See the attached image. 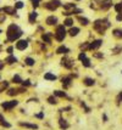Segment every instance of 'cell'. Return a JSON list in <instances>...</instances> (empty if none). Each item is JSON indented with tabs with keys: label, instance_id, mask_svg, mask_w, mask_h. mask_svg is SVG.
Wrapping results in <instances>:
<instances>
[{
	"label": "cell",
	"instance_id": "44dd1931",
	"mask_svg": "<svg viewBox=\"0 0 122 130\" xmlns=\"http://www.w3.org/2000/svg\"><path fill=\"white\" fill-rule=\"evenodd\" d=\"M111 35H112V38L117 41H120L122 40V28L121 27H115V28L111 29Z\"/></svg>",
	"mask_w": 122,
	"mask_h": 130
},
{
	"label": "cell",
	"instance_id": "836d02e7",
	"mask_svg": "<svg viewBox=\"0 0 122 130\" xmlns=\"http://www.w3.org/2000/svg\"><path fill=\"white\" fill-rule=\"evenodd\" d=\"M115 105H116L117 107H120L122 105V90L118 91L116 94V96H115Z\"/></svg>",
	"mask_w": 122,
	"mask_h": 130
},
{
	"label": "cell",
	"instance_id": "603a6c76",
	"mask_svg": "<svg viewBox=\"0 0 122 130\" xmlns=\"http://www.w3.org/2000/svg\"><path fill=\"white\" fill-rule=\"evenodd\" d=\"M18 125H20V126H22V128L31 129V130H38L39 129V125L38 124H34V123H28V122H20Z\"/></svg>",
	"mask_w": 122,
	"mask_h": 130
},
{
	"label": "cell",
	"instance_id": "5bb4252c",
	"mask_svg": "<svg viewBox=\"0 0 122 130\" xmlns=\"http://www.w3.org/2000/svg\"><path fill=\"white\" fill-rule=\"evenodd\" d=\"M18 105V101L17 100H10V101H4V102H1V108L4 109V111H11L12 108H15L16 106Z\"/></svg>",
	"mask_w": 122,
	"mask_h": 130
},
{
	"label": "cell",
	"instance_id": "7bdbcfd3",
	"mask_svg": "<svg viewBox=\"0 0 122 130\" xmlns=\"http://www.w3.org/2000/svg\"><path fill=\"white\" fill-rule=\"evenodd\" d=\"M21 85L28 89L29 86H32V82H31L29 79H24V80H22V83H21Z\"/></svg>",
	"mask_w": 122,
	"mask_h": 130
},
{
	"label": "cell",
	"instance_id": "8992f818",
	"mask_svg": "<svg viewBox=\"0 0 122 130\" xmlns=\"http://www.w3.org/2000/svg\"><path fill=\"white\" fill-rule=\"evenodd\" d=\"M59 80H60V84H61V89H62V90H65V91L70 90L71 88L73 86V82H75V79H73V78L70 75V73L61 75Z\"/></svg>",
	"mask_w": 122,
	"mask_h": 130
},
{
	"label": "cell",
	"instance_id": "d590c367",
	"mask_svg": "<svg viewBox=\"0 0 122 130\" xmlns=\"http://www.w3.org/2000/svg\"><path fill=\"white\" fill-rule=\"evenodd\" d=\"M24 64H26V66H28V67H33V66L35 64V60L33 58V57L27 56L26 58H24Z\"/></svg>",
	"mask_w": 122,
	"mask_h": 130
},
{
	"label": "cell",
	"instance_id": "5b68a950",
	"mask_svg": "<svg viewBox=\"0 0 122 130\" xmlns=\"http://www.w3.org/2000/svg\"><path fill=\"white\" fill-rule=\"evenodd\" d=\"M61 6H62V1L61 0H48V1H45L42 5V7L44 10H47V11L55 12V11H58Z\"/></svg>",
	"mask_w": 122,
	"mask_h": 130
},
{
	"label": "cell",
	"instance_id": "f1b7e54d",
	"mask_svg": "<svg viewBox=\"0 0 122 130\" xmlns=\"http://www.w3.org/2000/svg\"><path fill=\"white\" fill-rule=\"evenodd\" d=\"M47 102L49 105H51V106H58L59 103H60V100L51 94V95H49V96L47 97Z\"/></svg>",
	"mask_w": 122,
	"mask_h": 130
},
{
	"label": "cell",
	"instance_id": "ac0fdd59",
	"mask_svg": "<svg viewBox=\"0 0 122 130\" xmlns=\"http://www.w3.org/2000/svg\"><path fill=\"white\" fill-rule=\"evenodd\" d=\"M88 6L92 11L98 12L100 11V7H101V0H89L88 3Z\"/></svg>",
	"mask_w": 122,
	"mask_h": 130
},
{
	"label": "cell",
	"instance_id": "3957f363",
	"mask_svg": "<svg viewBox=\"0 0 122 130\" xmlns=\"http://www.w3.org/2000/svg\"><path fill=\"white\" fill-rule=\"evenodd\" d=\"M69 35H67V28L65 27L62 23H60L59 26H56L54 28V40L59 43V44H64V41L66 40Z\"/></svg>",
	"mask_w": 122,
	"mask_h": 130
},
{
	"label": "cell",
	"instance_id": "d6a6232c",
	"mask_svg": "<svg viewBox=\"0 0 122 130\" xmlns=\"http://www.w3.org/2000/svg\"><path fill=\"white\" fill-rule=\"evenodd\" d=\"M18 60H17V57L16 56H13V55H9V56L5 58V61L4 62L7 63V64H13V63H16Z\"/></svg>",
	"mask_w": 122,
	"mask_h": 130
},
{
	"label": "cell",
	"instance_id": "ba28073f",
	"mask_svg": "<svg viewBox=\"0 0 122 130\" xmlns=\"http://www.w3.org/2000/svg\"><path fill=\"white\" fill-rule=\"evenodd\" d=\"M44 23H45V26H48V27H52V28H55L56 26L60 24V20H59V17L56 16V15H49V16L45 17Z\"/></svg>",
	"mask_w": 122,
	"mask_h": 130
},
{
	"label": "cell",
	"instance_id": "d6986e66",
	"mask_svg": "<svg viewBox=\"0 0 122 130\" xmlns=\"http://www.w3.org/2000/svg\"><path fill=\"white\" fill-rule=\"evenodd\" d=\"M29 45V43H28V40H26V39H20L16 41V44H15V47L17 49L18 51H24L27 47H28Z\"/></svg>",
	"mask_w": 122,
	"mask_h": 130
},
{
	"label": "cell",
	"instance_id": "681fc988",
	"mask_svg": "<svg viewBox=\"0 0 122 130\" xmlns=\"http://www.w3.org/2000/svg\"><path fill=\"white\" fill-rule=\"evenodd\" d=\"M5 20H6V15H5V13H3V15H0V23H1V22H4Z\"/></svg>",
	"mask_w": 122,
	"mask_h": 130
},
{
	"label": "cell",
	"instance_id": "cb8c5ba5",
	"mask_svg": "<svg viewBox=\"0 0 122 130\" xmlns=\"http://www.w3.org/2000/svg\"><path fill=\"white\" fill-rule=\"evenodd\" d=\"M43 78H44V80H47V82H56L59 79L58 75L55 73H52V72H45V73L43 74Z\"/></svg>",
	"mask_w": 122,
	"mask_h": 130
},
{
	"label": "cell",
	"instance_id": "ffe728a7",
	"mask_svg": "<svg viewBox=\"0 0 122 130\" xmlns=\"http://www.w3.org/2000/svg\"><path fill=\"white\" fill-rule=\"evenodd\" d=\"M76 7H78V5H77V3H75V1L62 3V6H61L62 11H72V10H75Z\"/></svg>",
	"mask_w": 122,
	"mask_h": 130
},
{
	"label": "cell",
	"instance_id": "277c9868",
	"mask_svg": "<svg viewBox=\"0 0 122 130\" xmlns=\"http://www.w3.org/2000/svg\"><path fill=\"white\" fill-rule=\"evenodd\" d=\"M60 66L64 69H66V71L72 72L73 68L76 67V60L71 55H64L60 58Z\"/></svg>",
	"mask_w": 122,
	"mask_h": 130
},
{
	"label": "cell",
	"instance_id": "f5cc1de1",
	"mask_svg": "<svg viewBox=\"0 0 122 130\" xmlns=\"http://www.w3.org/2000/svg\"><path fill=\"white\" fill-rule=\"evenodd\" d=\"M1 11H3V9H0V12H1Z\"/></svg>",
	"mask_w": 122,
	"mask_h": 130
},
{
	"label": "cell",
	"instance_id": "e575fe53",
	"mask_svg": "<svg viewBox=\"0 0 122 130\" xmlns=\"http://www.w3.org/2000/svg\"><path fill=\"white\" fill-rule=\"evenodd\" d=\"M112 9H114V11L116 13H122V0H120L118 3H115Z\"/></svg>",
	"mask_w": 122,
	"mask_h": 130
},
{
	"label": "cell",
	"instance_id": "2e32d148",
	"mask_svg": "<svg viewBox=\"0 0 122 130\" xmlns=\"http://www.w3.org/2000/svg\"><path fill=\"white\" fill-rule=\"evenodd\" d=\"M82 32V28L79 26H73V27H71V28L67 29V35L70 37V38H76V37H78Z\"/></svg>",
	"mask_w": 122,
	"mask_h": 130
},
{
	"label": "cell",
	"instance_id": "60d3db41",
	"mask_svg": "<svg viewBox=\"0 0 122 130\" xmlns=\"http://www.w3.org/2000/svg\"><path fill=\"white\" fill-rule=\"evenodd\" d=\"M22 78H21V75L20 74H15L13 77H12V79H11V82L13 83V84H21L22 83Z\"/></svg>",
	"mask_w": 122,
	"mask_h": 130
},
{
	"label": "cell",
	"instance_id": "6da1fadb",
	"mask_svg": "<svg viewBox=\"0 0 122 130\" xmlns=\"http://www.w3.org/2000/svg\"><path fill=\"white\" fill-rule=\"evenodd\" d=\"M90 26H92V30H93L95 34L100 35V37H104L105 34H106V32L112 27L111 21L109 20V17H106V16L95 18Z\"/></svg>",
	"mask_w": 122,
	"mask_h": 130
},
{
	"label": "cell",
	"instance_id": "8d00e7d4",
	"mask_svg": "<svg viewBox=\"0 0 122 130\" xmlns=\"http://www.w3.org/2000/svg\"><path fill=\"white\" fill-rule=\"evenodd\" d=\"M79 105H81V107L83 108V111H84V113H90L92 112V108L89 107V106H87V103H86V101H79Z\"/></svg>",
	"mask_w": 122,
	"mask_h": 130
},
{
	"label": "cell",
	"instance_id": "ab89813d",
	"mask_svg": "<svg viewBox=\"0 0 122 130\" xmlns=\"http://www.w3.org/2000/svg\"><path fill=\"white\" fill-rule=\"evenodd\" d=\"M86 57H88L87 51H79L78 55H77V60H78V62H81V61H83Z\"/></svg>",
	"mask_w": 122,
	"mask_h": 130
},
{
	"label": "cell",
	"instance_id": "7402d4cb",
	"mask_svg": "<svg viewBox=\"0 0 122 130\" xmlns=\"http://www.w3.org/2000/svg\"><path fill=\"white\" fill-rule=\"evenodd\" d=\"M110 54H111V56H118V55H121L122 54V44L116 43V44L110 49Z\"/></svg>",
	"mask_w": 122,
	"mask_h": 130
},
{
	"label": "cell",
	"instance_id": "f907efd6",
	"mask_svg": "<svg viewBox=\"0 0 122 130\" xmlns=\"http://www.w3.org/2000/svg\"><path fill=\"white\" fill-rule=\"evenodd\" d=\"M4 66H5V62L0 60V71H3V68H4Z\"/></svg>",
	"mask_w": 122,
	"mask_h": 130
},
{
	"label": "cell",
	"instance_id": "b9f144b4",
	"mask_svg": "<svg viewBox=\"0 0 122 130\" xmlns=\"http://www.w3.org/2000/svg\"><path fill=\"white\" fill-rule=\"evenodd\" d=\"M42 1H43V0H31V5H32V7L35 10L37 7H39V6H40Z\"/></svg>",
	"mask_w": 122,
	"mask_h": 130
},
{
	"label": "cell",
	"instance_id": "9a60e30c",
	"mask_svg": "<svg viewBox=\"0 0 122 130\" xmlns=\"http://www.w3.org/2000/svg\"><path fill=\"white\" fill-rule=\"evenodd\" d=\"M114 0H101V7H100V12H107L114 7Z\"/></svg>",
	"mask_w": 122,
	"mask_h": 130
},
{
	"label": "cell",
	"instance_id": "4dcf8cb0",
	"mask_svg": "<svg viewBox=\"0 0 122 130\" xmlns=\"http://www.w3.org/2000/svg\"><path fill=\"white\" fill-rule=\"evenodd\" d=\"M88 47H89V40H84L78 44V50L79 51H87L88 52Z\"/></svg>",
	"mask_w": 122,
	"mask_h": 130
},
{
	"label": "cell",
	"instance_id": "e0dca14e",
	"mask_svg": "<svg viewBox=\"0 0 122 130\" xmlns=\"http://www.w3.org/2000/svg\"><path fill=\"white\" fill-rule=\"evenodd\" d=\"M58 125H59V129L60 130H67V129H70V122L67 120L66 118H64L62 116H60V118H59L58 120Z\"/></svg>",
	"mask_w": 122,
	"mask_h": 130
},
{
	"label": "cell",
	"instance_id": "f546056e",
	"mask_svg": "<svg viewBox=\"0 0 122 130\" xmlns=\"http://www.w3.org/2000/svg\"><path fill=\"white\" fill-rule=\"evenodd\" d=\"M92 57H93L94 60H99V61H103L105 58V54L103 52V51H94V52H92Z\"/></svg>",
	"mask_w": 122,
	"mask_h": 130
},
{
	"label": "cell",
	"instance_id": "db71d44e",
	"mask_svg": "<svg viewBox=\"0 0 122 130\" xmlns=\"http://www.w3.org/2000/svg\"><path fill=\"white\" fill-rule=\"evenodd\" d=\"M1 32H3V30H1V29H0V33H1Z\"/></svg>",
	"mask_w": 122,
	"mask_h": 130
},
{
	"label": "cell",
	"instance_id": "816d5d0a",
	"mask_svg": "<svg viewBox=\"0 0 122 130\" xmlns=\"http://www.w3.org/2000/svg\"><path fill=\"white\" fill-rule=\"evenodd\" d=\"M77 1H81V0H75V3H77Z\"/></svg>",
	"mask_w": 122,
	"mask_h": 130
},
{
	"label": "cell",
	"instance_id": "7a4b0ae2",
	"mask_svg": "<svg viewBox=\"0 0 122 130\" xmlns=\"http://www.w3.org/2000/svg\"><path fill=\"white\" fill-rule=\"evenodd\" d=\"M22 34H23V30L20 28V26L17 24H15V23H11L7 29H6V41H10V43H13V41H17V40L21 39V37H22Z\"/></svg>",
	"mask_w": 122,
	"mask_h": 130
},
{
	"label": "cell",
	"instance_id": "4fadbf2b",
	"mask_svg": "<svg viewBox=\"0 0 122 130\" xmlns=\"http://www.w3.org/2000/svg\"><path fill=\"white\" fill-rule=\"evenodd\" d=\"M82 84L84 85L86 88H93L97 85V79L90 77V75H84L82 78Z\"/></svg>",
	"mask_w": 122,
	"mask_h": 130
},
{
	"label": "cell",
	"instance_id": "bcb514c9",
	"mask_svg": "<svg viewBox=\"0 0 122 130\" xmlns=\"http://www.w3.org/2000/svg\"><path fill=\"white\" fill-rule=\"evenodd\" d=\"M34 117H35V118H38V119H44V117H45V114H44V111H42V112H39V113L34 114Z\"/></svg>",
	"mask_w": 122,
	"mask_h": 130
},
{
	"label": "cell",
	"instance_id": "83f0119b",
	"mask_svg": "<svg viewBox=\"0 0 122 130\" xmlns=\"http://www.w3.org/2000/svg\"><path fill=\"white\" fill-rule=\"evenodd\" d=\"M3 11L5 12L6 15H10V16H15L17 10L15 9V6H4L3 7Z\"/></svg>",
	"mask_w": 122,
	"mask_h": 130
},
{
	"label": "cell",
	"instance_id": "ee69618b",
	"mask_svg": "<svg viewBox=\"0 0 122 130\" xmlns=\"http://www.w3.org/2000/svg\"><path fill=\"white\" fill-rule=\"evenodd\" d=\"M24 7V4L22 3V1H17L16 4H15V9L16 10H20V9H23Z\"/></svg>",
	"mask_w": 122,
	"mask_h": 130
},
{
	"label": "cell",
	"instance_id": "9c48e42d",
	"mask_svg": "<svg viewBox=\"0 0 122 130\" xmlns=\"http://www.w3.org/2000/svg\"><path fill=\"white\" fill-rule=\"evenodd\" d=\"M52 95L56 96L59 100H69V101H72V100H73V99L67 94V91L62 90V89H55V90L52 91Z\"/></svg>",
	"mask_w": 122,
	"mask_h": 130
},
{
	"label": "cell",
	"instance_id": "d4e9b609",
	"mask_svg": "<svg viewBox=\"0 0 122 130\" xmlns=\"http://www.w3.org/2000/svg\"><path fill=\"white\" fill-rule=\"evenodd\" d=\"M75 23H76L75 17H65L62 24H64L65 27L69 29V28H71V27H73V26H75Z\"/></svg>",
	"mask_w": 122,
	"mask_h": 130
},
{
	"label": "cell",
	"instance_id": "7c38bea8",
	"mask_svg": "<svg viewBox=\"0 0 122 130\" xmlns=\"http://www.w3.org/2000/svg\"><path fill=\"white\" fill-rule=\"evenodd\" d=\"M71 49L67 45L65 44H60V45L55 49V55H59V56H64V55H70Z\"/></svg>",
	"mask_w": 122,
	"mask_h": 130
},
{
	"label": "cell",
	"instance_id": "f35d334b",
	"mask_svg": "<svg viewBox=\"0 0 122 130\" xmlns=\"http://www.w3.org/2000/svg\"><path fill=\"white\" fill-rule=\"evenodd\" d=\"M0 125L4 126V128H11V124H10L9 122H6L5 118L3 117V114L1 113H0Z\"/></svg>",
	"mask_w": 122,
	"mask_h": 130
},
{
	"label": "cell",
	"instance_id": "74e56055",
	"mask_svg": "<svg viewBox=\"0 0 122 130\" xmlns=\"http://www.w3.org/2000/svg\"><path fill=\"white\" fill-rule=\"evenodd\" d=\"M9 89V82L7 80H4V82H0V94L4 92Z\"/></svg>",
	"mask_w": 122,
	"mask_h": 130
},
{
	"label": "cell",
	"instance_id": "c3c4849f",
	"mask_svg": "<svg viewBox=\"0 0 122 130\" xmlns=\"http://www.w3.org/2000/svg\"><path fill=\"white\" fill-rule=\"evenodd\" d=\"M12 51H13V46H9V47L6 49V52H7L9 55H12Z\"/></svg>",
	"mask_w": 122,
	"mask_h": 130
},
{
	"label": "cell",
	"instance_id": "52a82bcc",
	"mask_svg": "<svg viewBox=\"0 0 122 130\" xmlns=\"http://www.w3.org/2000/svg\"><path fill=\"white\" fill-rule=\"evenodd\" d=\"M104 44V40L101 38H97V39H92L89 40V47H88V51L89 52H94V51H98L100 50V47L103 46Z\"/></svg>",
	"mask_w": 122,
	"mask_h": 130
},
{
	"label": "cell",
	"instance_id": "30bf717a",
	"mask_svg": "<svg viewBox=\"0 0 122 130\" xmlns=\"http://www.w3.org/2000/svg\"><path fill=\"white\" fill-rule=\"evenodd\" d=\"M40 40L47 44V45H51L52 41H54V32L51 30H48V32H44V33L40 34Z\"/></svg>",
	"mask_w": 122,
	"mask_h": 130
},
{
	"label": "cell",
	"instance_id": "11a10c76",
	"mask_svg": "<svg viewBox=\"0 0 122 130\" xmlns=\"http://www.w3.org/2000/svg\"><path fill=\"white\" fill-rule=\"evenodd\" d=\"M121 74H122V71H121Z\"/></svg>",
	"mask_w": 122,
	"mask_h": 130
},
{
	"label": "cell",
	"instance_id": "484cf974",
	"mask_svg": "<svg viewBox=\"0 0 122 130\" xmlns=\"http://www.w3.org/2000/svg\"><path fill=\"white\" fill-rule=\"evenodd\" d=\"M38 16H39V13L35 11H31L28 13V22L31 23V24H34L35 22H37V20H38Z\"/></svg>",
	"mask_w": 122,
	"mask_h": 130
},
{
	"label": "cell",
	"instance_id": "7dc6e473",
	"mask_svg": "<svg viewBox=\"0 0 122 130\" xmlns=\"http://www.w3.org/2000/svg\"><path fill=\"white\" fill-rule=\"evenodd\" d=\"M101 119H103V122H104V123L109 122V117H107V114H106V113H103V114H101Z\"/></svg>",
	"mask_w": 122,
	"mask_h": 130
},
{
	"label": "cell",
	"instance_id": "f6af8a7d",
	"mask_svg": "<svg viewBox=\"0 0 122 130\" xmlns=\"http://www.w3.org/2000/svg\"><path fill=\"white\" fill-rule=\"evenodd\" d=\"M115 21H116L117 23L122 22V13H115Z\"/></svg>",
	"mask_w": 122,
	"mask_h": 130
},
{
	"label": "cell",
	"instance_id": "4316f807",
	"mask_svg": "<svg viewBox=\"0 0 122 130\" xmlns=\"http://www.w3.org/2000/svg\"><path fill=\"white\" fill-rule=\"evenodd\" d=\"M81 66L83 68H86V69H89V68L93 67V62H92V58L90 57H86L83 61H81Z\"/></svg>",
	"mask_w": 122,
	"mask_h": 130
},
{
	"label": "cell",
	"instance_id": "8fae6325",
	"mask_svg": "<svg viewBox=\"0 0 122 130\" xmlns=\"http://www.w3.org/2000/svg\"><path fill=\"white\" fill-rule=\"evenodd\" d=\"M75 21L79 23V27H81V28H82V27H83V28H86V27H89V26L92 24V21H90L87 16H84V15L76 16L75 17Z\"/></svg>",
	"mask_w": 122,
	"mask_h": 130
},
{
	"label": "cell",
	"instance_id": "1f68e13d",
	"mask_svg": "<svg viewBox=\"0 0 122 130\" xmlns=\"http://www.w3.org/2000/svg\"><path fill=\"white\" fill-rule=\"evenodd\" d=\"M6 94L9 95V96H17L18 94H20V90H18V88H9L7 91H6Z\"/></svg>",
	"mask_w": 122,
	"mask_h": 130
}]
</instances>
